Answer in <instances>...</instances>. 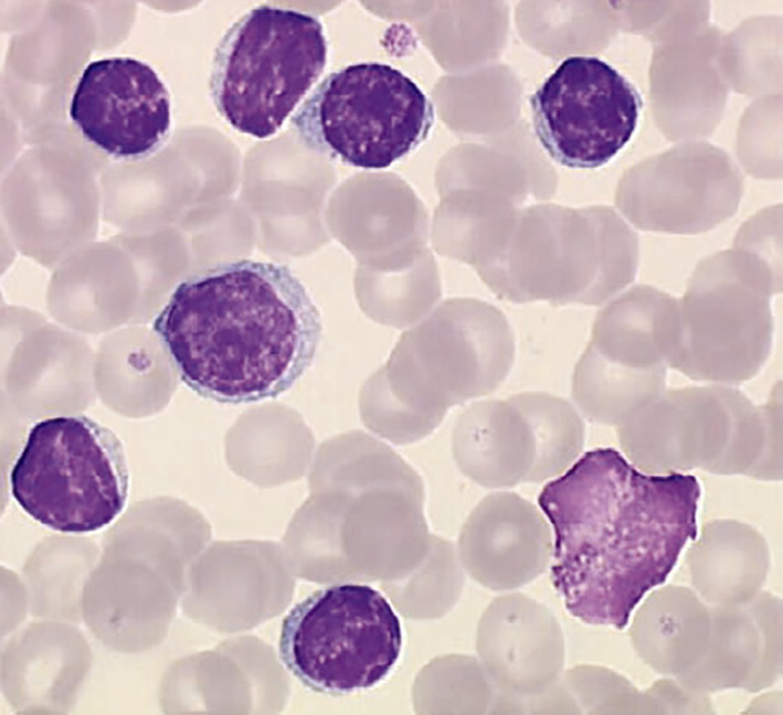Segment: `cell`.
Here are the masks:
<instances>
[{
	"instance_id": "obj_1",
	"label": "cell",
	"mask_w": 783,
	"mask_h": 715,
	"mask_svg": "<svg viewBox=\"0 0 783 715\" xmlns=\"http://www.w3.org/2000/svg\"><path fill=\"white\" fill-rule=\"evenodd\" d=\"M700 484L692 474L642 472L613 448L582 455L540 491L554 535L551 581L586 625L624 629L697 537Z\"/></svg>"
},
{
	"instance_id": "obj_2",
	"label": "cell",
	"mask_w": 783,
	"mask_h": 715,
	"mask_svg": "<svg viewBox=\"0 0 783 715\" xmlns=\"http://www.w3.org/2000/svg\"><path fill=\"white\" fill-rule=\"evenodd\" d=\"M152 328L182 382L228 404L289 389L310 366L321 335L319 311L294 273L250 259L181 281Z\"/></svg>"
},
{
	"instance_id": "obj_3",
	"label": "cell",
	"mask_w": 783,
	"mask_h": 715,
	"mask_svg": "<svg viewBox=\"0 0 783 715\" xmlns=\"http://www.w3.org/2000/svg\"><path fill=\"white\" fill-rule=\"evenodd\" d=\"M327 53L317 17L258 6L239 18L215 47L212 102L235 130L272 137L321 76Z\"/></svg>"
},
{
	"instance_id": "obj_4",
	"label": "cell",
	"mask_w": 783,
	"mask_h": 715,
	"mask_svg": "<svg viewBox=\"0 0 783 715\" xmlns=\"http://www.w3.org/2000/svg\"><path fill=\"white\" fill-rule=\"evenodd\" d=\"M9 481L13 499L30 517L65 534L109 525L125 509L129 491L120 440L82 415L35 423Z\"/></svg>"
},
{
	"instance_id": "obj_5",
	"label": "cell",
	"mask_w": 783,
	"mask_h": 715,
	"mask_svg": "<svg viewBox=\"0 0 783 715\" xmlns=\"http://www.w3.org/2000/svg\"><path fill=\"white\" fill-rule=\"evenodd\" d=\"M425 93L391 65L367 62L328 74L290 127L306 148L362 169H384L415 150L434 125Z\"/></svg>"
},
{
	"instance_id": "obj_6",
	"label": "cell",
	"mask_w": 783,
	"mask_h": 715,
	"mask_svg": "<svg viewBox=\"0 0 783 715\" xmlns=\"http://www.w3.org/2000/svg\"><path fill=\"white\" fill-rule=\"evenodd\" d=\"M401 621L388 599L368 585L315 590L283 620L278 652L307 687L330 695L370 689L396 664Z\"/></svg>"
},
{
	"instance_id": "obj_7",
	"label": "cell",
	"mask_w": 783,
	"mask_h": 715,
	"mask_svg": "<svg viewBox=\"0 0 783 715\" xmlns=\"http://www.w3.org/2000/svg\"><path fill=\"white\" fill-rule=\"evenodd\" d=\"M535 132L568 168L595 169L632 139L643 107L634 84L594 56H570L530 97Z\"/></svg>"
},
{
	"instance_id": "obj_8",
	"label": "cell",
	"mask_w": 783,
	"mask_h": 715,
	"mask_svg": "<svg viewBox=\"0 0 783 715\" xmlns=\"http://www.w3.org/2000/svg\"><path fill=\"white\" fill-rule=\"evenodd\" d=\"M68 113L87 141L117 159L156 152L171 129V99L165 83L149 64L129 56L88 63Z\"/></svg>"
},
{
	"instance_id": "obj_9",
	"label": "cell",
	"mask_w": 783,
	"mask_h": 715,
	"mask_svg": "<svg viewBox=\"0 0 783 715\" xmlns=\"http://www.w3.org/2000/svg\"><path fill=\"white\" fill-rule=\"evenodd\" d=\"M452 447L459 466L484 481H510L535 461L529 424L512 402L466 409L455 421Z\"/></svg>"
},
{
	"instance_id": "obj_10",
	"label": "cell",
	"mask_w": 783,
	"mask_h": 715,
	"mask_svg": "<svg viewBox=\"0 0 783 715\" xmlns=\"http://www.w3.org/2000/svg\"><path fill=\"white\" fill-rule=\"evenodd\" d=\"M511 402L526 417L532 434V472H555L575 458L583 446L584 429L569 405L541 395H523Z\"/></svg>"
}]
</instances>
